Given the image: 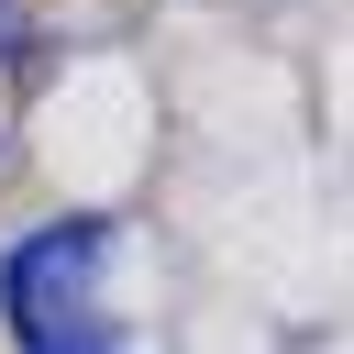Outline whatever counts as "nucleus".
Listing matches in <instances>:
<instances>
[{"label":"nucleus","instance_id":"2","mask_svg":"<svg viewBox=\"0 0 354 354\" xmlns=\"http://www.w3.org/2000/svg\"><path fill=\"white\" fill-rule=\"evenodd\" d=\"M11 11H22V0H0V33H11Z\"/></svg>","mask_w":354,"mask_h":354},{"label":"nucleus","instance_id":"1","mask_svg":"<svg viewBox=\"0 0 354 354\" xmlns=\"http://www.w3.org/2000/svg\"><path fill=\"white\" fill-rule=\"evenodd\" d=\"M100 266H111V221L66 210L44 232H22L0 254V321L22 354H122V321L100 310Z\"/></svg>","mask_w":354,"mask_h":354}]
</instances>
